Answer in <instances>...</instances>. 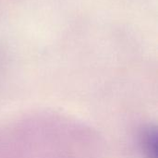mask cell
I'll list each match as a JSON object with an SVG mask.
<instances>
[{"mask_svg": "<svg viewBox=\"0 0 158 158\" xmlns=\"http://www.w3.org/2000/svg\"><path fill=\"white\" fill-rule=\"evenodd\" d=\"M143 152L147 158H156V133L155 131H147L143 141Z\"/></svg>", "mask_w": 158, "mask_h": 158, "instance_id": "obj_1", "label": "cell"}]
</instances>
